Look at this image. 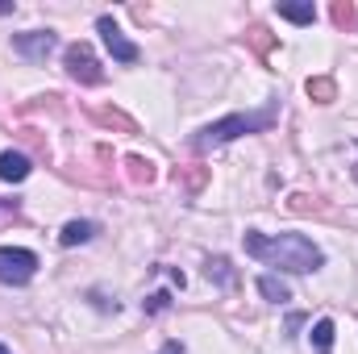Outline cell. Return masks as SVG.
Wrapping results in <instances>:
<instances>
[{"label":"cell","mask_w":358,"mask_h":354,"mask_svg":"<svg viewBox=\"0 0 358 354\" xmlns=\"http://www.w3.org/2000/svg\"><path fill=\"white\" fill-rule=\"evenodd\" d=\"M242 246H246L250 259H259V263H267V267H279L287 275H308V271H317V267L325 263L321 246L308 242L304 234H275V238H267L259 229H246Z\"/></svg>","instance_id":"1"},{"label":"cell","mask_w":358,"mask_h":354,"mask_svg":"<svg viewBox=\"0 0 358 354\" xmlns=\"http://www.w3.org/2000/svg\"><path fill=\"white\" fill-rule=\"evenodd\" d=\"M271 121H275V108L221 117V121L204 125V129L192 138V150H200V155H204V150H217V146H225V142H234V138H242V134H259V129H271Z\"/></svg>","instance_id":"2"},{"label":"cell","mask_w":358,"mask_h":354,"mask_svg":"<svg viewBox=\"0 0 358 354\" xmlns=\"http://www.w3.org/2000/svg\"><path fill=\"white\" fill-rule=\"evenodd\" d=\"M38 275V255L25 246H0V283L8 288H25Z\"/></svg>","instance_id":"3"},{"label":"cell","mask_w":358,"mask_h":354,"mask_svg":"<svg viewBox=\"0 0 358 354\" xmlns=\"http://www.w3.org/2000/svg\"><path fill=\"white\" fill-rule=\"evenodd\" d=\"M63 63H67V76L76 80V84H100L104 80V71H100V63H96V55H92L88 42H71L67 46V55H63Z\"/></svg>","instance_id":"4"},{"label":"cell","mask_w":358,"mask_h":354,"mask_svg":"<svg viewBox=\"0 0 358 354\" xmlns=\"http://www.w3.org/2000/svg\"><path fill=\"white\" fill-rule=\"evenodd\" d=\"M55 46H59V34H50V29H29V34H13V50H17L21 59H29V63H46Z\"/></svg>","instance_id":"5"},{"label":"cell","mask_w":358,"mask_h":354,"mask_svg":"<svg viewBox=\"0 0 358 354\" xmlns=\"http://www.w3.org/2000/svg\"><path fill=\"white\" fill-rule=\"evenodd\" d=\"M96 29H100V38H104V46H108V55H113L117 63H138V55H142V50L121 34V25H117L113 17H100V21H96Z\"/></svg>","instance_id":"6"},{"label":"cell","mask_w":358,"mask_h":354,"mask_svg":"<svg viewBox=\"0 0 358 354\" xmlns=\"http://www.w3.org/2000/svg\"><path fill=\"white\" fill-rule=\"evenodd\" d=\"M29 171H34V167H29V159H25L21 150H4V155H0V179H4V183H21V179H29Z\"/></svg>","instance_id":"7"},{"label":"cell","mask_w":358,"mask_h":354,"mask_svg":"<svg viewBox=\"0 0 358 354\" xmlns=\"http://www.w3.org/2000/svg\"><path fill=\"white\" fill-rule=\"evenodd\" d=\"M96 234H100L96 221H67L63 234H59V246H80V242H92Z\"/></svg>","instance_id":"8"},{"label":"cell","mask_w":358,"mask_h":354,"mask_svg":"<svg viewBox=\"0 0 358 354\" xmlns=\"http://www.w3.org/2000/svg\"><path fill=\"white\" fill-rule=\"evenodd\" d=\"M259 292H263V300H271V304H287L292 300V288L279 275H259Z\"/></svg>","instance_id":"9"},{"label":"cell","mask_w":358,"mask_h":354,"mask_svg":"<svg viewBox=\"0 0 358 354\" xmlns=\"http://www.w3.org/2000/svg\"><path fill=\"white\" fill-rule=\"evenodd\" d=\"M204 275H208V279H217V283H225V288H234V283H238V275L229 271V259H221V255L204 263Z\"/></svg>","instance_id":"10"},{"label":"cell","mask_w":358,"mask_h":354,"mask_svg":"<svg viewBox=\"0 0 358 354\" xmlns=\"http://www.w3.org/2000/svg\"><path fill=\"white\" fill-rule=\"evenodd\" d=\"M313 346H317V354L334 351V321H329V317H321V321L313 325Z\"/></svg>","instance_id":"11"},{"label":"cell","mask_w":358,"mask_h":354,"mask_svg":"<svg viewBox=\"0 0 358 354\" xmlns=\"http://www.w3.org/2000/svg\"><path fill=\"white\" fill-rule=\"evenodd\" d=\"M279 17H283V21H296V25H313L317 8H313V4H279Z\"/></svg>","instance_id":"12"},{"label":"cell","mask_w":358,"mask_h":354,"mask_svg":"<svg viewBox=\"0 0 358 354\" xmlns=\"http://www.w3.org/2000/svg\"><path fill=\"white\" fill-rule=\"evenodd\" d=\"M308 96H313L317 104H329V100L338 96V88H334V80H325V76H321V80H308Z\"/></svg>","instance_id":"13"},{"label":"cell","mask_w":358,"mask_h":354,"mask_svg":"<svg viewBox=\"0 0 358 354\" xmlns=\"http://www.w3.org/2000/svg\"><path fill=\"white\" fill-rule=\"evenodd\" d=\"M129 176H134V183H150V179H155V163L134 155V159H129Z\"/></svg>","instance_id":"14"},{"label":"cell","mask_w":358,"mask_h":354,"mask_svg":"<svg viewBox=\"0 0 358 354\" xmlns=\"http://www.w3.org/2000/svg\"><path fill=\"white\" fill-rule=\"evenodd\" d=\"M163 309H171V292H155L150 300H142V313H146V317H155V313H163Z\"/></svg>","instance_id":"15"},{"label":"cell","mask_w":358,"mask_h":354,"mask_svg":"<svg viewBox=\"0 0 358 354\" xmlns=\"http://www.w3.org/2000/svg\"><path fill=\"white\" fill-rule=\"evenodd\" d=\"M334 21L350 29V25H355V21H358V13H355V8H350V4H334Z\"/></svg>","instance_id":"16"},{"label":"cell","mask_w":358,"mask_h":354,"mask_svg":"<svg viewBox=\"0 0 358 354\" xmlns=\"http://www.w3.org/2000/svg\"><path fill=\"white\" fill-rule=\"evenodd\" d=\"M155 354H183V346H179V342H163Z\"/></svg>","instance_id":"17"},{"label":"cell","mask_w":358,"mask_h":354,"mask_svg":"<svg viewBox=\"0 0 358 354\" xmlns=\"http://www.w3.org/2000/svg\"><path fill=\"white\" fill-rule=\"evenodd\" d=\"M0 213H17V200H0Z\"/></svg>","instance_id":"18"},{"label":"cell","mask_w":358,"mask_h":354,"mask_svg":"<svg viewBox=\"0 0 358 354\" xmlns=\"http://www.w3.org/2000/svg\"><path fill=\"white\" fill-rule=\"evenodd\" d=\"M355 146H358V142H355ZM350 176H355V179H358V163H355V171H350Z\"/></svg>","instance_id":"19"},{"label":"cell","mask_w":358,"mask_h":354,"mask_svg":"<svg viewBox=\"0 0 358 354\" xmlns=\"http://www.w3.org/2000/svg\"><path fill=\"white\" fill-rule=\"evenodd\" d=\"M0 354H13V351H8V346H0Z\"/></svg>","instance_id":"20"}]
</instances>
